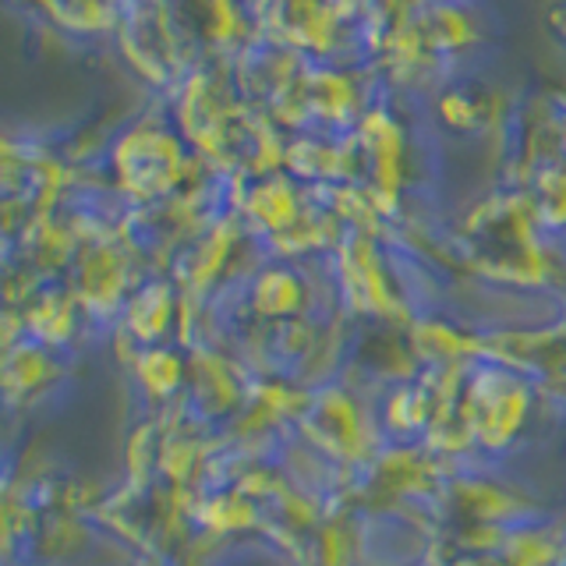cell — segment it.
<instances>
[{
    "instance_id": "cell-6",
    "label": "cell",
    "mask_w": 566,
    "mask_h": 566,
    "mask_svg": "<svg viewBox=\"0 0 566 566\" xmlns=\"http://www.w3.org/2000/svg\"><path fill=\"white\" fill-rule=\"evenodd\" d=\"M397 8H418V4H432V0H394Z\"/></svg>"
},
{
    "instance_id": "cell-1",
    "label": "cell",
    "mask_w": 566,
    "mask_h": 566,
    "mask_svg": "<svg viewBox=\"0 0 566 566\" xmlns=\"http://www.w3.org/2000/svg\"><path fill=\"white\" fill-rule=\"evenodd\" d=\"M117 35L124 57L149 82H174L177 67L185 64V43L177 40L164 0H138L117 25Z\"/></svg>"
},
{
    "instance_id": "cell-4",
    "label": "cell",
    "mask_w": 566,
    "mask_h": 566,
    "mask_svg": "<svg viewBox=\"0 0 566 566\" xmlns=\"http://www.w3.org/2000/svg\"><path fill=\"white\" fill-rule=\"evenodd\" d=\"M439 114L460 132L482 128L492 117V93L482 85H450L447 93L439 96Z\"/></svg>"
},
{
    "instance_id": "cell-5",
    "label": "cell",
    "mask_w": 566,
    "mask_h": 566,
    "mask_svg": "<svg viewBox=\"0 0 566 566\" xmlns=\"http://www.w3.org/2000/svg\"><path fill=\"white\" fill-rule=\"evenodd\" d=\"M545 25L566 46V0H556V4L545 11Z\"/></svg>"
},
{
    "instance_id": "cell-3",
    "label": "cell",
    "mask_w": 566,
    "mask_h": 566,
    "mask_svg": "<svg viewBox=\"0 0 566 566\" xmlns=\"http://www.w3.org/2000/svg\"><path fill=\"white\" fill-rule=\"evenodd\" d=\"M177 40L209 50H230L241 40V14L234 0H164Z\"/></svg>"
},
{
    "instance_id": "cell-2",
    "label": "cell",
    "mask_w": 566,
    "mask_h": 566,
    "mask_svg": "<svg viewBox=\"0 0 566 566\" xmlns=\"http://www.w3.org/2000/svg\"><path fill=\"white\" fill-rule=\"evenodd\" d=\"M347 0H270L265 4V29L273 43L297 50L301 57H329L347 22Z\"/></svg>"
}]
</instances>
